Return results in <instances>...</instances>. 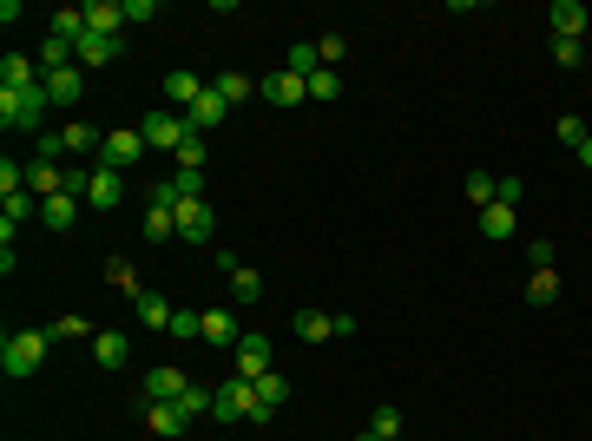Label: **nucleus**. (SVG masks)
I'll return each instance as SVG.
<instances>
[{
  "label": "nucleus",
  "instance_id": "obj_1",
  "mask_svg": "<svg viewBox=\"0 0 592 441\" xmlns=\"http://www.w3.org/2000/svg\"><path fill=\"white\" fill-rule=\"evenodd\" d=\"M47 86H0V126L7 132H33V139H47Z\"/></svg>",
  "mask_w": 592,
  "mask_h": 441
},
{
  "label": "nucleus",
  "instance_id": "obj_2",
  "mask_svg": "<svg viewBox=\"0 0 592 441\" xmlns=\"http://www.w3.org/2000/svg\"><path fill=\"white\" fill-rule=\"evenodd\" d=\"M47 349H53V330H14L7 343H0V369H7L14 382H27V376H40Z\"/></svg>",
  "mask_w": 592,
  "mask_h": 441
},
{
  "label": "nucleus",
  "instance_id": "obj_3",
  "mask_svg": "<svg viewBox=\"0 0 592 441\" xmlns=\"http://www.w3.org/2000/svg\"><path fill=\"white\" fill-rule=\"evenodd\" d=\"M139 139L152 145V152H172L178 158V145L191 139V119H185V112H172V106H158V112H145V119H139Z\"/></svg>",
  "mask_w": 592,
  "mask_h": 441
},
{
  "label": "nucleus",
  "instance_id": "obj_4",
  "mask_svg": "<svg viewBox=\"0 0 592 441\" xmlns=\"http://www.w3.org/2000/svg\"><path fill=\"white\" fill-rule=\"evenodd\" d=\"M290 336L296 343H329V336H356V316H329V310H296L290 316Z\"/></svg>",
  "mask_w": 592,
  "mask_h": 441
},
{
  "label": "nucleus",
  "instance_id": "obj_5",
  "mask_svg": "<svg viewBox=\"0 0 592 441\" xmlns=\"http://www.w3.org/2000/svg\"><path fill=\"white\" fill-rule=\"evenodd\" d=\"M145 152H152V145L139 139V126H119V132H106V139H99V165H112V172H132Z\"/></svg>",
  "mask_w": 592,
  "mask_h": 441
},
{
  "label": "nucleus",
  "instance_id": "obj_6",
  "mask_svg": "<svg viewBox=\"0 0 592 441\" xmlns=\"http://www.w3.org/2000/svg\"><path fill=\"white\" fill-rule=\"evenodd\" d=\"M185 389H191L185 369L158 363V369H145V382H139V409H145V402H185Z\"/></svg>",
  "mask_w": 592,
  "mask_h": 441
},
{
  "label": "nucleus",
  "instance_id": "obj_7",
  "mask_svg": "<svg viewBox=\"0 0 592 441\" xmlns=\"http://www.w3.org/2000/svg\"><path fill=\"white\" fill-rule=\"evenodd\" d=\"M264 409V402H257V382H244V376H224V389H218V422H250V415Z\"/></svg>",
  "mask_w": 592,
  "mask_h": 441
},
{
  "label": "nucleus",
  "instance_id": "obj_8",
  "mask_svg": "<svg viewBox=\"0 0 592 441\" xmlns=\"http://www.w3.org/2000/svg\"><path fill=\"white\" fill-rule=\"evenodd\" d=\"M172 218H178V237H185V244H211V237H218V211H211V198H185Z\"/></svg>",
  "mask_w": 592,
  "mask_h": 441
},
{
  "label": "nucleus",
  "instance_id": "obj_9",
  "mask_svg": "<svg viewBox=\"0 0 592 441\" xmlns=\"http://www.w3.org/2000/svg\"><path fill=\"white\" fill-rule=\"evenodd\" d=\"M264 369H277V349H270V336H244V343L231 349V376L257 382Z\"/></svg>",
  "mask_w": 592,
  "mask_h": 441
},
{
  "label": "nucleus",
  "instance_id": "obj_10",
  "mask_svg": "<svg viewBox=\"0 0 592 441\" xmlns=\"http://www.w3.org/2000/svg\"><path fill=\"white\" fill-rule=\"evenodd\" d=\"M119 198H125V172L93 165V178H86V205H93V211H119Z\"/></svg>",
  "mask_w": 592,
  "mask_h": 441
},
{
  "label": "nucleus",
  "instance_id": "obj_11",
  "mask_svg": "<svg viewBox=\"0 0 592 441\" xmlns=\"http://www.w3.org/2000/svg\"><path fill=\"white\" fill-rule=\"evenodd\" d=\"M257 99H270V106H303V99H310V79H303V73H270L264 79V86H257Z\"/></svg>",
  "mask_w": 592,
  "mask_h": 441
},
{
  "label": "nucleus",
  "instance_id": "obj_12",
  "mask_svg": "<svg viewBox=\"0 0 592 441\" xmlns=\"http://www.w3.org/2000/svg\"><path fill=\"white\" fill-rule=\"evenodd\" d=\"M145 428H152L158 441H178L191 428V409H178V402H145Z\"/></svg>",
  "mask_w": 592,
  "mask_h": 441
},
{
  "label": "nucleus",
  "instance_id": "obj_13",
  "mask_svg": "<svg viewBox=\"0 0 592 441\" xmlns=\"http://www.w3.org/2000/svg\"><path fill=\"white\" fill-rule=\"evenodd\" d=\"M119 53H125V40H119V33H86V40L73 47V60H79V66H112Z\"/></svg>",
  "mask_w": 592,
  "mask_h": 441
},
{
  "label": "nucleus",
  "instance_id": "obj_14",
  "mask_svg": "<svg viewBox=\"0 0 592 441\" xmlns=\"http://www.w3.org/2000/svg\"><path fill=\"white\" fill-rule=\"evenodd\" d=\"M198 343H211V349H237L244 343V330H237V316L231 310H204V336Z\"/></svg>",
  "mask_w": 592,
  "mask_h": 441
},
{
  "label": "nucleus",
  "instance_id": "obj_15",
  "mask_svg": "<svg viewBox=\"0 0 592 441\" xmlns=\"http://www.w3.org/2000/svg\"><path fill=\"white\" fill-rule=\"evenodd\" d=\"M93 363H99V369H125V363H132V336L99 330V336H93Z\"/></svg>",
  "mask_w": 592,
  "mask_h": 441
},
{
  "label": "nucleus",
  "instance_id": "obj_16",
  "mask_svg": "<svg viewBox=\"0 0 592 441\" xmlns=\"http://www.w3.org/2000/svg\"><path fill=\"white\" fill-rule=\"evenodd\" d=\"M546 20H553V40H579V33H586V7H579V0H553Z\"/></svg>",
  "mask_w": 592,
  "mask_h": 441
},
{
  "label": "nucleus",
  "instance_id": "obj_17",
  "mask_svg": "<svg viewBox=\"0 0 592 441\" xmlns=\"http://www.w3.org/2000/svg\"><path fill=\"white\" fill-rule=\"evenodd\" d=\"M79 205H86V198H73V191H60V198H40V224H53V231H73V224H79Z\"/></svg>",
  "mask_w": 592,
  "mask_h": 441
},
{
  "label": "nucleus",
  "instance_id": "obj_18",
  "mask_svg": "<svg viewBox=\"0 0 592 441\" xmlns=\"http://www.w3.org/2000/svg\"><path fill=\"white\" fill-rule=\"evenodd\" d=\"M0 86H47V73H40V60H27V53H7V60H0Z\"/></svg>",
  "mask_w": 592,
  "mask_h": 441
},
{
  "label": "nucleus",
  "instance_id": "obj_19",
  "mask_svg": "<svg viewBox=\"0 0 592 441\" xmlns=\"http://www.w3.org/2000/svg\"><path fill=\"white\" fill-rule=\"evenodd\" d=\"M257 86H264V79H250V73H218V79H211V93H218L224 106H244V99H257Z\"/></svg>",
  "mask_w": 592,
  "mask_h": 441
},
{
  "label": "nucleus",
  "instance_id": "obj_20",
  "mask_svg": "<svg viewBox=\"0 0 592 441\" xmlns=\"http://www.w3.org/2000/svg\"><path fill=\"white\" fill-rule=\"evenodd\" d=\"M47 40H66V47H79V40H86V7H60V14L47 20Z\"/></svg>",
  "mask_w": 592,
  "mask_h": 441
},
{
  "label": "nucleus",
  "instance_id": "obj_21",
  "mask_svg": "<svg viewBox=\"0 0 592 441\" xmlns=\"http://www.w3.org/2000/svg\"><path fill=\"white\" fill-rule=\"evenodd\" d=\"M79 93H86V73H79V66L47 73V99H53V106H79Z\"/></svg>",
  "mask_w": 592,
  "mask_h": 441
},
{
  "label": "nucleus",
  "instance_id": "obj_22",
  "mask_svg": "<svg viewBox=\"0 0 592 441\" xmlns=\"http://www.w3.org/2000/svg\"><path fill=\"white\" fill-rule=\"evenodd\" d=\"M132 310H139V323H145V330H172V297H158V290H145V297L139 303H132Z\"/></svg>",
  "mask_w": 592,
  "mask_h": 441
},
{
  "label": "nucleus",
  "instance_id": "obj_23",
  "mask_svg": "<svg viewBox=\"0 0 592 441\" xmlns=\"http://www.w3.org/2000/svg\"><path fill=\"white\" fill-rule=\"evenodd\" d=\"M106 284L119 290V297H132V303L145 297V284H139V270H132V257H106Z\"/></svg>",
  "mask_w": 592,
  "mask_h": 441
},
{
  "label": "nucleus",
  "instance_id": "obj_24",
  "mask_svg": "<svg viewBox=\"0 0 592 441\" xmlns=\"http://www.w3.org/2000/svg\"><path fill=\"white\" fill-rule=\"evenodd\" d=\"M119 27H125L119 0H86V33H119Z\"/></svg>",
  "mask_w": 592,
  "mask_h": 441
},
{
  "label": "nucleus",
  "instance_id": "obj_25",
  "mask_svg": "<svg viewBox=\"0 0 592 441\" xmlns=\"http://www.w3.org/2000/svg\"><path fill=\"white\" fill-rule=\"evenodd\" d=\"M139 237H145V244H172V237H178V218H172V211H158V205H145Z\"/></svg>",
  "mask_w": 592,
  "mask_h": 441
},
{
  "label": "nucleus",
  "instance_id": "obj_26",
  "mask_svg": "<svg viewBox=\"0 0 592 441\" xmlns=\"http://www.w3.org/2000/svg\"><path fill=\"white\" fill-rule=\"evenodd\" d=\"M224 112H231V106H224V99H218V93H204V99H198V106H191V112H185V119H191V132H211V126H224Z\"/></svg>",
  "mask_w": 592,
  "mask_h": 441
},
{
  "label": "nucleus",
  "instance_id": "obj_27",
  "mask_svg": "<svg viewBox=\"0 0 592 441\" xmlns=\"http://www.w3.org/2000/svg\"><path fill=\"white\" fill-rule=\"evenodd\" d=\"M257 402H264V409H283V402H290V376H283V369H264V376H257Z\"/></svg>",
  "mask_w": 592,
  "mask_h": 441
},
{
  "label": "nucleus",
  "instance_id": "obj_28",
  "mask_svg": "<svg viewBox=\"0 0 592 441\" xmlns=\"http://www.w3.org/2000/svg\"><path fill=\"white\" fill-rule=\"evenodd\" d=\"M224 277H231V297H237V303H257V297H264V277H257V270H250V264L224 270Z\"/></svg>",
  "mask_w": 592,
  "mask_h": 441
},
{
  "label": "nucleus",
  "instance_id": "obj_29",
  "mask_svg": "<svg viewBox=\"0 0 592 441\" xmlns=\"http://www.w3.org/2000/svg\"><path fill=\"white\" fill-rule=\"evenodd\" d=\"M99 139H106V132H93V126H73V119L60 126V152H99Z\"/></svg>",
  "mask_w": 592,
  "mask_h": 441
},
{
  "label": "nucleus",
  "instance_id": "obj_30",
  "mask_svg": "<svg viewBox=\"0 0 592 441\" xmlns=\"http://www.w3.org/2000/svg\"><path fill=\"white\" fill-rule=\"evenodd\" d=\"M481 231H487V237H514V231H520L514 205H487V211H481Z\"/></svg>",
  "mask_w": 592,
  "mask_h": 441
},
{
  "label": "nucleus",
  "instance_id": "obj_31",
  "mask_svg": "<svg viewBox=\"0 0 592 441\" xmlns=\"http://www.w3.org/2000/svg\"><path fill=\"white\" fill-rule=\"evenodd\" d=\"M553 297H560V277H553V270H533L527 303H533V310H553Z\"/></svg>",
  "mask_w": 592,
  "mask_h": 441
},
{
  "label": "nucleus",
  "instance_id": "obj_32",
  "mask_svg": "<svg viewBox=\"0 0 592 441\" xmlns=\"http://www.w3.org/2000/svg\"><path fill=\"white\" fill-rule=\"evenodd\" d=\"M47 330H53V343H73V336H99V330H93V316H79V310H66L60 323H47Z\"/></svg>",
  "mask_w": 592,
  "mask_h": 441
},
{
  "label": "nucleus",
  "instance_id": "obj_33",
  "mask_svg": "<svg viewBox=\"0 0 592 441\" xmlns=\"http://www.w3.org/2000/svg\"><path fill=\"white\" fill-rule=\"evenodd\" d=\"M283 73H303V79H310V73H323V60H316V40H296V47H290V60H283Z\"/></svg>",
  "mask_w": 592,
  "mask_h": 441
},
{
  "label": "nucleus",
  "instance_id": "obj_34",
  "mask_svg": "<svg viewBox=\"0 0 592 441\" xmlns=\"http://www.w3.org/2000/svg\"><path fill=\"white\" fill-rule=\"evenodd\" d=\"M461 191H468V205H494V198H500V178H487V172H468V185H461Z\"/></svg>",
  "mask_w": 592,
  "mask_h": 441
},
{
  "label": "nucleus",
  "instance_id": "obj_35",
  "mask_svg": "<svg viewBox=\"0 0 592 441\" xmlns=\"http://www.w3.org/2000/svg\"><path fill=\"white\" fill-rule=\"evenodd\" d=\"M310 99H323V106H329V99H343V73H329V66H323V73H310Z\"/></svg>",
  "mask_w": 592,
  "mask_h": 441
},
{
  "label": "nucleus",
  "instance_id": "obj_36",
  "mask_svg": "<svg viewBox=\"0 0 592 441\" xmlns=\"http://www.w3.org/2000/svg\"><path fill=\"white\" fill-rule=\"evenodd\" d=\"M343 53H349V40H343V33H323V40H316V60H323L329 73L343 66Z\"/></svg>",
  "mask_w": 592,
  "mask_h": 441
},
{
  "label": "nucleus",
  "instance_id": "obj_37",
  "mask_svg": "<svg viewBox=\"0 0 592 441\" xmlns=\"http://www.w3.org/2000/svg\"><path fill=\"white\" fill-rule=\"evenodd\" d=\"M178 172H204V132H191V139L178 145Z\"/></svg>",
  "mask_w": 592,
  "mask_h": 441
},
{
  "label": "nucleus",
  "instance_id": "obj_38",
  "mask_svg": "<svg viewBox=\"0 0 592 441\" xmlns=\"http://www.w3.org/2000/svg\"><path fill=\"white\" fill-rule=\"evenodd\" d=\"M553 237H527V270H553Z\"/></svg>",
  "mask_w": 592,
  "mask_h": 441
},
{
  "label": "nucleus",
  "instance_id": "obj_39",
  "mask_svg": "<svg viewBox=\"0 0 592 441\" xmlns=\"http://www.w3.org/2000/svg\"><path fill=\"white\" fill-rule=\"evenodd\" d=\"M553 132H560V139L573 145V152H579V145L592 139V132H586V119H579V112H560V126H553Z\"/></svg>",
  "mask_w": 592,
  "mask_h": 441
},
{
  "label": "nucleus",
  "instance_id": "obj_40",
  "mask_svg": "<svg viewBox=\"0 0 592 441\" xmlns=\"http://www.w3.org/2000/svg\"><path fill=\"white\" fill-rule=\"evenodd\" d=\"M172 336H191V343H198V336H204V310H178L172 316Z\"/></svg>",
  "mask_w": 592,
  "mask_h": 441
},
{
  "label": "nucleus",
  "instance_id": "obj_41",
  "mask_svg": "<svg viewBox=\"0 0 592 441\" xmlns=\"http://www.w3.org/2000/svg\"><path fill=\"white\" fill-rule=\"evenodd\" d=\"M369 428H375L382 441H395V435H402V415H395V409H375V415H369Z\"/></svg>",
  "mask_w": 592,
  "mask_h": 441
},
{
  "label": "nucleus",
  "instance_id": "obj_42",
  "mask_svg": "<svg viewBox=\"0 0 592 441\" xmlns=\"http://www.w3.org/2000/svg\"><path fill=\"white\" fill-rule=\"evenodd\" d=\"M520 198H527V178H500V198H494V205H514L520 211Z\"/></svg>",
  "mask_w": 592,
  "mask_h": 441
},
{
  "label": "nucleus",
  "instance_id": "obj_43",
  "mask_svg": "<svg viewBox=\"0 0 592 441\" xmlns=\"http://www.w3.org/2000/svg\"><path fill=\"white\" fill-rule=\"evenodd\" d=\"M172 185L178 198H204V172H172Z\"/></svg>",
  "mask_w": 592,
  "mask_h": 441
},
{
  "label": "nucleus",
  "instance_id": "obj_44",
  "mask_svg": "<svg viewBox=\"0 0 592 441\" xmlns=\"http://www.w3.org/2000/svg\"><path fill=\"white\" fill-rule=\"evenodd\" d=\"M553 60H560V66H579L586 53H579V40H553Z\"/></svg>",
  "mask_w": 592,
  "mask_h": 441
},
{
  "label": "nucleus",
  "instance_id": "obj_45",
  "mask_svg": "<svg viewBox=\"0 0 592 441\" xmlns=\"http://www.w3.org/2000/svg\"><path fill=\"white\" fill-rule=\"evenodd\" d=\"M579 165H586V172H592V139H586V145H579Z\"/></svg>",
  "mask_w": 592,
  "mask_h": 441
},
{
  "label": "nucleus",
  "instance_id": "obj_46",
  "mask_svg": "<svg viewBox=\"0 0 592 441\" xmlns=\"http://www.w3.org/2000/svg\"><path fill=\"white\" fill-rule=\"evenodd\" d=\"M356 441H382V435H375V428H362V435H356Z\"/></svg>",
  "mask_w": 592,
  "mask_h": 441
},
{
  "label": "nucleus",
  "instance_id": "obj_47",
  "mask_svg": "<svg viewBox=\"0 0 592 441\" xmlns=\"http://www.w3.org/2000/svg\"><path fill=\"white\" fill-rule=\"evenodd\" d=\"M395 441H402V435H395Z\"/></svg>",
  "mask_w": 592,
  "mask_h": 441
}]
</instances>
